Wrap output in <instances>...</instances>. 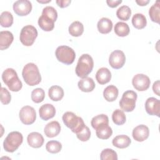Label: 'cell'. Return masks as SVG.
Segmentation results:
<instances>
[{"mask_svg":"<svg viewBox=\"0 0 160 160\" xmlns=\"http://www.w3.org/2000/svg\"><path fill=\"white\" fill-rule=\"evenodd\" d=\"M22 76L25 82L29 86H33L40 83L41 76L38 66L32 62L26 64L22 71Z\"/></svg>","mask_w":160,"mask_h":160,"instance_id":"obj_1","label":"cell"},{"mask_svg":"<svg viewBox=\"0 0 160 160\" xmlns=\"http://www.w3.org/2000/svg\"><path fill=\"white\" fill-rule=\"evenodd\" d=\"M93 67L94 61L92 57L88 54H84L78 59L75 69L76 74L79 78H86L91 72Z\"/></svg>","mask_w":160,"mask_h":160,"instance_id":"obj_2","label":"cell"},{"mask_svg":"<svg viewBox=\"0 0 160 160\" xmlns=\"http://www.w3.org/2000/svg\"><path fill=\"white\" fill-rule=\"evenodd\" d=\"M2 79L11 91L18 92L22 88V82L19 79L16 71L12 68H7L3 71Z\"/></svg>","mask_w":160,"mask_h":160,"instance_id":"obj_3","label":"cell"},{"mask_svg":"<svg viewBox=\"0 0 160 160\" xmlns=\"http://www.w3.org/2000/svg\"><path fill=\"white\" fill-rule=\"evenodd\" d=\"M64 124L69 128L72 132L77 133L79 132L86 125L83 119L77 116L72 112H66L62 117Z\"/></svg>","mask_w":160,"mask_h":160,"instance_id":"obj_4","label":"cell"},{"mask_svg":"<svg viewBox=\"0 0 160 160\" xmlns=\"http://www.w3.org/2000/svg\"><path fill=\"white\" fill-rule=\"evenodd\" d=\"M23 141L22 134L18 131H12L8 134L3 142V148L8 152L16 151Z\"/></svg>","mask_w":160,"mask_h":160,"instance_id":"obj_5","label":"cell"},{"mask_svg":"<svg viewBox=\"0 0 160 160\" xmlns=\"http://www.w3.org/2000/svg\"><path fill=\"white\" fill-rule=\"evenodd\" d=\"M57 59L65 64H71L75 60L76 53L73 49L68 46H60L55 51Z\"/></svg>","mask_w":160,"mask_h":160,"instance_id":"obj_6","label":"cell"},{"mask_svg":"<svg viewBox=\"0 0 160 160\" xmlns=\"http://www.w3.org/2000/svg\"><path fill=\"white\" fill-rule=\"evenodd\" d=\"M137 93L134 91L129 90L125 91L119 101V106L122 110L126 112L132 111L136 107Z\"/></svg>","mask_w":160,"mask_h":160,"instance_id":"obj_7","label":"cell"},{"mask_svg":"<svg viewBox=\"0 0 160 160\" xmlns=\"http://www.w3.org/2000/svg\"><path fill=\"white\" fill-rule=\"evenodd\" d=\"M38 36L36 28L32 25H26L21 30L20 41L26 46H31Z\"/></svg>","mask_w":160,"mask_h":160,"instance_id":"obj_8","label":"cell"},{"mask_svg":"<svg viewBox=\"0 0 160 160\" xmlns=\"http://www.w3.org/2000/svg\"><path fill=\"white\" fill-rule=\"evenodd\" d=\"M19 116L20 120L23 124L26 125H30L34 123L36 120V111L30 106H25L21 109Z\"/></svg>","mask_w":160,"mask_h":160,"instance_id":"obj_9","label":"cell"},{"mask_svg":"<svg viewBox=\"0 0 160 160\" xmlns=\"http://www.w3.org/2000/svg\"><path fill=\"white\" fill-rule=\"evenodd\" d=\"M126 56L124 53L121 50L112 51L109 57V63L110 66L116 69L121 68L125 64Z\"/></svg>","mask_w":160,"mask_h":160,"instance_id":"obj_10","label":"cell"},{"mask_svg":"<svg viewBox=\"0 0 160 160\" xmlns=\"http://www.w3.org/2000/svg\"><path fill=\"white\" fill-rule=\"evenodd\" d=\"M150 83L151 81L149 77L144 74H137L132 79L133 87L139 91L147 90L149 88Z\"/></svg>","mask_w":160,"mask_h":160,"instance_id":"obj_11","label":"cell"},{"mask_svg":"<svg viewBox=\"0 0 160 160\" xmlns=\"http://www.w3.org/2000/svg\"><path fill=\"white\" fill-rule=\"evenodd\" d=\"M13 10L19 16H26L32 10V4L28 0H18L14 2Z\"/></svg>","mask_w":160,"mask_h":160,"instance_id":"obj_12","label":"cell"},{"mask_svg":"<svg viewBox=\"0 0 160 160\" xmlns=\"http://www.w3.org/2000/svg\"><path fill=\"white\" fill-rule=\"evenodd\" d=\"M145 109L146 112L149 115L157 116L159 117L160 114V102L159 100L151 97L147 99L145 102Z\"/></svg>","mask_w":160,"mask_h":160,"instance_id":"obj_13","label":"cell"},{"mask_svg":"<svg viewBox=\"0 0 160 160\" xmlns=\"http://www.w3.org/2000/svg\"><path fill=\"white\" fill-rule=\"evenodd\" d=\"M132 137L134 140L138 142H142L148 139L149 135V130L148 126L140 124L135 127L132 130Z\"/></svg>","mask_w":160,"mask_h":160,"instance_id":"obj_14","label":"cell"},{"mask_svg":"<svg viewBox=\"0 0 160 160\" xmlns=\"http://www.w3.org/2000/svg\"><path fill=\"white\" fill-rule=\"evenodd\" d=\"M39 113L40 118L42 120L47 121L55 116L56 109L51 104H44L40 107Z\"/></svg>","mask_w":160,"mask_h":160,"instance_id":"obj_15","label":"cell"},{"mask_svg":"<svg viewBox=\"0 0 160 160\" xmlns=\"http://www.w3.org/2000/svg\"><path fill=\"white\" fill-rule=\"evenodd\" d=\"M27 141L31 147L39 148L42 146L44 139L41 134L38 132H32L28 134Z\"/></svg>","mask_w":160,"mask_h":160,"instance_id":"obj_16","label":"cell"},{"mask_svg":"<svg viewBox=\"0 0 160 160\" xmlns=\"http://www.w3.org/2000/svg\"><path fill=\"white\" fill-rule=\"evenodd\" d=\"M61 131V126L58 121H53L48 123L44 129L45 135L48 138H54L58 136Z\"/></svg>","mask_w":160,"mask_h":160,"instance_id":"obj_17","label":"cell"},{"mask_svg":"<svg viewBox=\"0 0 160 160\" xmlns=\"http://www.w3.org/2000/svg\"><path fill=\"white\" fill-rule=\"evenodd\" d=\"M14 40V36L9 31H2L0 32V49L4 50L8 48Z\"/></svg>","mask_w":160,"mask_h":160,"instance_id":"obj_18","label":"cell"},{"mask_svg":"<svg viewBox=\"0 0 160 160\" xmlns=\"http://www.w3.org/2000/svg\"><path fill=\"white\" fill-rule=\"evenodd\" d=\"M54 21L50 17L41 14L38 19V25L44 31H51L54 28Z\"/></svg>","mask_w":160,"mask_h":160,"instance_id":"obj_19","label":"cell"},{"mask_svg":"<svg viewBox=\"0 0 160 160\" xmlns=\"http://www.w3.org/2000/svg\"><path fill=\"white\" fill-rule=\"evenodd\" d=\"M96 79L100 84H105L109 82L111 79V72L107 68L99 69L96 74Z\"/></svg>","mask_w":160,"mask_h":160,"instance_id":"obj_20","label":"cell"},{"mask_svg":"<svg viewBox=\"0 0 160 160\" xmlns=\"http://www.w3.org/2000/svg\"><path fill=\"white\" fill-rule=\"evenodd\" d=\"M78 86L81 91L89 92L94 90L96 84L94 83V80L91 78L86 77L82 78L80 81H79Z\"/></svg>","mask_w":160,"mask_h":160,"instance_id":"obj_21","label":"cell"},{"mask_svg":"<svg viewBox=\"0 0 160 160\" xmlns=\"http://www.w3.org/2000/svg\"><path fill=\"white\" fill-rule=\"evenodd\" d=\"M131 142V140L129 137L124 134L118 135L114 138L112 141L113 146L120 149L128 148L130 145Z\"/></svg>","mask_w":160,"mask_h":160,"instance_id":"obj_22","label":"cell"},{"mask_svg":"<svg viewBox=\"0 0 160 160\" xmlns=\"http://www.w3.org/2000/svg\"><path fill=\"white\" fill-rule=\"evenodd\" d=\"M112 25L111 20L109 18H102L98 22L97 27L99 32L101 34H108L111 31Z\"/></svg>","mask_w":160,"mask_h":160,"instance_id":"obj_23","label":"cell"},{"mask_svg":"<svg viewBox=\"0 0 160 160\" xmlns=\"http://www.w3.org/2000/svg\"><path fill=\"white\" fill-rule=\"evenodd\" d=\"M118 93V89L115 86L109 85L104 89L103 91V96L107 101L112 102L117 99Z\"/></svg>","mask_w":160,"mask_h":160,"instance_id":"obj_24","label":"cell"},{"mask_svg":"<svg viewBox=\"0 0 160 160\" xmlns=\"http://www.w3.org/2000/svg\"><path fill=\"white\" fill-rule=\"evenodd\" d=\"M64 90L59 86H52L48 91V95L49 98L54 101H59L64 97Z\"/></svg>","mask_w":160,"mask_h":160,"instance_id":"obj_25","label":"cell"},{"mask_svg":"<svg viewBox=\"0 0 160 160\" xmlns=\"http://www.w3.org/2000/svg\"><path fill=\"white\" fill-rule=\"evenodd\" d=\"M96 130L97 137L101 139H108L112 134V130L109 124H103L100 126Z\"/></svg>","mask_w":160,"mask_h":160,"instance_id":"obj_26","label":"cell"},{"mask_svg":"<svg viewBox=\"0 0 160 160\" xmlns=\"http://www.w3.org/2000/svg\"><path fill=\"white\" fill-rule=\"evenodd\" d=\"M69 33L74 37H79L82 35L84 32L83 24L78 21L72 22L69 26Z\"/></svg>","mask_w":160,"mask_h":160,"instance_id":"obj_27","label":"cell"},{"mask_svg":"<svg viewBox=\"0 0 160 160\" xmlns=\"http://www.w3.org/2000/svg\"><path fill=\"white\" fill-rule=\"evenodd\" d=\"M132 24L135 28L141 29L145 28L147 24V20L142 14L136 13L132 18Z\"/></svg>","mask_w":160,"mask_h":160,"instance_id":"obj_28","label":"cell"},{"mask_svg":"<svg viewBox=\"0 0 160 160\" xmlns=\"http://www.w3.org/2000/svg\"><path fill=\"white\" fill-rule=\"evenodd\" d=\"M160 2L159 1H157L149 10V15L152 21L159 23L160 21Z\"/></svg>","mask_w":160,"mask_h":160,"instance_id":"obj_29","label":"cell"},{"mask_svg":"<svg viewBox=\"0 0 160 160\" xmlns=\"http://www.w3.org/2000/svg\"><path fill=\"white\" fill-rule=\"evenodd\" d=\"M114 32L116 35L121 37H124L129 34V27L128 24L124 22H118L114 26Z\"/></svg>","mask_w":160,"mask_h":160,"instance_id":"obj_30","label":"cell"},{"mask_svg":"<svg viewBox=\"0 0 160 160\" xmlns=\"http://www.w3.org/2000/svg\"><path fill=\"white\" fill-rule=\"evenodd\" d=\"M91 124L94 129H96L100 126L103 124H109V118L108 116L104 114L97 115L92 118Z\"/></svg>","mask_w":160,"mask_h":160,"instance_id":"obj_31","label":"cell"},{"mask_svg":"<svg viewBox=\"0 0 160 160\" xmlns=\"http://www.w3.org/2000/svg\"><path fill=\"white\" fill-rule=\"evenodd\" d=\"M112 120L115 124L120 126L125 123L126 117L124 112L122 110L117 109L112 112Z\"/></svg>","mask_w":160,"mask_h":160,"instance_id":"obj_32","label":"cell"},{"mask_svg":"<svg viewBox=\"0 0 160 160\" xmlns=\"http://www.w3.org/2000/svg\"><path fill=\"white\" fill-rule=\"evenodd\" d=\"M131 14V10L128 6L124 5L119 8L116 11V16L120 19L122 21H128Z\"/></svg>","mask_w":160,"mask_h":160,"instance_id":"obj_33","label":"cell"},{"mask_svg":"<svg viewBox=\"0 0 160 160\" xmlns=\"http://www.w3.org/2000/svg\"><path fill=\"white\" fill-rule=\"evenodd\" d=\"M0 23L2 27L9 28L13 23V16L9 11H4L1 13L0 17Z\"/></svg>","mask_w":160,"mask_h":160,"instance_id":"obj_34","label":"cell"},{"mask_svg":"<svg viewBox=\"0 0 160 160\" xmlns=\"http://www.w3.org/2000/svg\"><path fill=\"white\" fill-rule=\"evenodd\" d=\"M45 98V92L43 89L38 88L31 92V99L35 103H39L43 101Z\"/></svg>","mask_w":160,"mask_h":160,"instance_id":"obj_35","label":"cell"},{"mask_svg":"<svg viewBox=\"0 0 160 160\" xmlns=\"http://www.w3.org/2000/svg\"><path fill=\"white\" fill-rule=\"evenodd\" d=\"M46 149L49 152L56 154L60 152L62 149V144L57 141H49L46 143Z\"/></svg>","mask_w":160,"mask_h":160,"instance_id":"obj_36","label":"cell"},{"mask_svg":"<svg viewBox=\"0 0 160 160\" xmlns=\"http://www.w3.org/2000/svg\"><path fill=\"white\" fill-rule=\"evenodd\" d=\"M100 159L101 160H117L118 155L116 152L113 149L107 148L101 151Z\"/></svg>","mask_w":160,"mask_h":160,"instance_id":"obj_37","label":"cell"},{"mask_svg":"<svg viewBox=\"0 0 160 160\" xmlns=\"http://www.w3.org/2000/svg\"><path fill=\"white\" fill-rule=\"evenodd\" d=\"M76 136L81 141H87L91 137V131L87 126H85L79 132L76 133Z\"/></svg>","mask_w":160,"mask_h":160,"instance_id":"obj_38","label":"cell"},{"mask_svg":"<svg viewBox=\"0 0 160 160\" xmlns=\"http://www.w3.org/2000/svg\"><path fill=\"white\" fill-rule=\"evenodd\" d=\"M42 14H44L50 17L54 21H56L58 18V12L53 7L49 6H48L44 8H43L42 11Z\"/></svg>","mask_w":160,"mask_h":160,"instance_id":"obj_39","label":"cell"},{"mask_svg":"<svg viewBox=\"0 0 160 160\" xmlns=\"http://www.w3.org/2000/svg\"><path fill=\"white\" fill-rule=\"evenodd\" d=\"M11 96L8 90L3 87L1 89V101L3 104H8L10 102Z\"/></svg>","mask_w":160,"mask_h":160,"instance_id":"obj_40","label":"cell"},{"mask_svg":"<svg viewBox=\"0 0 160 160\" xmlns=\"http://www.w3.org/2000/svg\"><path fill=\"white\" fill-rule=\"evenodd\" d=\"M71 0H57L56 1V4L59 6L60 8H64L66 7H68L69 4L71 3Z\"/></svg>","mask_w":160,"mask_h":160,"instance_id":"obj_41","label":"cell"},{"mask_svg":"<svg viewBox=\"0 0 160 160\" xmlns=\"http://www.w3.org/2000/svg\"><path fill=\"white\" fill-rule=\"evenodd\" d=\"M122 2L121 0H107L106 1V3L108 4V5L111 7V8H116L117 7L119 4H121Z\"/></svg>","mask_w":160,"mask_h":160,"instance_id":"obj_42","label":"cell"},{"mask_svg":"<svg viewBox=\"0 0 160 160\" xmlns=\"http://www.w3.org/2000/svg\"><path fill=\"white\" fill-rule=\"evenodd\" d=\"M152 89L154 92L158 95V96H160L159 94V81L158 80L156 82H154L153 85H152Z\"/></svg>","mask_w":160,"mask_h":160,"instance_id":"obj_43","label":"cell"},{"mask_svg":"<svg viewBox=\"0 0 160 160\" xmlns=\"http://www.w3.org/2000/svg\"><path fill=\"white\" fill-rule=\"evenodd\" d=\"M136 2L138 5L143 6L147 5L149 2V0H136Z\"/></svg>","mask_w":160,"mask_h":160,"instance_id":"obj_44","label":"cell"},{"mask_svg":"<svg viewBox=\"0 0 160 160\" xmlns=\"http://www.w3.org/2000/svg\"><path fill=\"white\" fill-rule=\"evenodd\" d=\"M51 0H48V1H39V0H38V2H40V3H48V2H51Z\"/></svg>","mask_w":160,"mask_h":160,"instance_id":"obj_45","label":"cell"}]
</instances>
